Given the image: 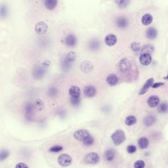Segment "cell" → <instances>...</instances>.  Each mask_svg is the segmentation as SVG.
Masks as SVG:
<instances>
[{
	"mask_svg": "<svg viewBox=\"0 0 168 168\" xmlns=\"http://www.w3.org/2000/svg\"><path fill=\"white\" fill-rule=\"evenodd\" d=\"M164 83H157L154 84H153L152 86V88H158V87L162 86L164 85Z\"/></svg>",
	"mask_w": 168,
	"mask_h": 168,
	"instance_id": "obj_41",
	"label": "cell"
},
{
	"mask_svg": "<svg viewBox=\"0 0 168 168\" xmlns=\"http://www.w3.org/2000/svg\"><path fill=\"white\" fill-rule=\"evenodd\" d=\"M139 61L142 65H149L152 61V57L150 54L147 53H142L140 56Z\"/></svg>",
	"mask_w": 168,
	"mask_h": 168,
	"instance_id": "obj_10",
	"label": "cell"
},
{
	"mask_svg": "<svg viewBox=\"0 0 168 168\" xmlns=\"http://www.w3.org/2000/svg\"><path fill=\"white\" fill-rule=\"evenodd\" d=\"M116 25L120 28H125L127 26V20L125 18H119L116 21Z\"/></svg>",
	"mask_w": 168,
	"mask_h": 168,
	"instance_id": "obj_26",
	"label": "cell"
},
{
	"mask_svg": "<svg viewBox=\"0 0 168 168\" xmlns=\"http://www.w3.org/2000/svg\"><path fill=\"white\" fill-rule=\"evenodd\" d=\"M99 156L95 152H91L88 154L84 159V162L86 164H95L99 161Z\"/></svg>",
	"mask_w": 168,
	"mask_h": 168,
	"instance_id": "obj_6",
	"label": "cell"
},
{
	"mask_svg": "<svg viewBox=\"0 0 168 168\" xmlns=\"http://www.w3.org/2000/svg\"><path fill=\"white\" fill-rule=\"evenodd\" d=\"M154 79L153 78H150L148 80H146V82L144 84L143 87L141 89V91H140V95H144L148 90H149V88L152 86L153 83Z\"/></svg>",
	"mask_w": 168,
	"mask_h": 168,
	"instance_id": "obj_15",
	"label": "cell"
},
{
	"mask_svg": "<svg viewBox=\"0 0 168 168\" xmlns=\"http://www.w3.org/2000/svg\"><path fill=\"white\" fill-rule=\"evenodd\" d=\"M145 167V162L142 160H138L134 163L135 168H143Z\"/></svg>",
	"mask_w": 168,
	"mask_h": 168,
	"instance_id": "obj_37",
	"label": "cell"
},
{
	"mask_svg": "<svg viewBox=\"0 0 168 168\" xmlns=\"http://www.w3.org/2000/svg\"><path fill=\"white\" fill-rule=\"evenodd\" d=\"M154 50V48L153 46L150 44H148L142 47L141 49V53L142 54L145 53L150 54L153 52Z\"/></svg>",
	"mask_w": 168,
	"mask_h": 168,
	"instance_id": "obj_25",
	"label": "cell"
},
{
	"mask_svg": "<svg viewBox=\"0 0 168 168\" xmlns=\"http://www.w3.org/2000/svg\"><path fill=\"white\" fill-rule=\"evenodd\" d=\"M83 92L86 97H88V98H92L95 96L96 94V89L93 86H86L84 88Z\"/></svg>",
	"mask_w": 168,
	"mask_h": 168,
	"instance_id": "obj_11",
	"label": "cell"
},
{
	"mask_svg": "<svg viewBox=\"0 0 168 168\" xmlns=\"http://www.w3.org/2000/svg\"><path fill=\"white\" fill-rule=\"evenodd\" d=\"M58 161L60 165L63 167H67L72 162V158L67 154H61L58 157Z\"/></svg>",
	"mask_w": 168,
	"mask_h": 168,
	"instance_id": "obj_3",
	"label": "cell"
},
{
	"mask_svg": "<svg viewBox=\"0 0 168 168\" xmlns=\"http://www.w3.org/2000/svg\"><path fill=\"white\" fill-rule=\"evenodd\" d=\"M137 118L134 115H130L126 118L125 120V123L128 126H132L136 123Z\"/></svg>",
	"mask_w": 168,
	"mask_h": 168,
	"instance_id": "obj_27",
	"label": "cell"
},
{
	"mask_svg": "<svg viewBox=\"0 0 168 168\" xmlns=\"http://www.w3.org/2000/svg\"><path fill=\"white\" fill-rule=\"evenodd\" d=\"M117 41L118 39L116 36L113 34H109L107 35L104 39L105 43L109 47H112L115 45L117 42Z\"/></svg>",
	"mask_w": 168,
	"mask_h": 168,
	"instance_id": "obj_13",
	"label": "cell"
},
{
	"mask_svg": "<svg viewBox=\"0 0 168 168\" xmlns=\"http://www.w3.org/2000/svg\"><path fill=\"white\" fill-rule=\"evenodd\" d=\"M69 93L71 97H80L81 94V90L77 86H73L69 89Z\"/></svg>",
	"mask_w": 168,
	"mask_h": 168,
	"instance_id": "obj_22",
	"label": "cell"
},
{
	"mask_svg": "<svg viewBox=\"0 0 168 168\" xmlns=\"http://www.w3.org/2000/svg\"><path fill=\"white\" fill-rule=\"evenodd\" d=\"M90 135L88 131L85 129H80L75 131L74 133V138L79 140L83 141L86 138Z\"/></svg>",
	"mask_w": 168,
	"mask_h": 168,
	"instance_id": "obj_8",
	"label": "cell"
},
{
	"mask_svg": "<svg viewBox=\"0 0 168 168\" xmlns=\"http://www.w3.org/2000/svg\"><path fill=\"white\" fill-rule=\"evenodd\" d=\"M77 54L73 51L69 52L66 55L62 62V67L64 71L69 70L77 58Z\"/></svg>",
	"mask_w": 168,
	"mask_h": 168,
	"instance_id": "obj_1",
	"label": "cell"
},
{
	"mask_svg": "<svg viewBox=\"0 0 168 168\" xmlns=\"http://www.w3.org/2000/svg\"><path fill=\"white\" fill-rule=\"evenodd\" d=\"M138 145L141 149H145L149 145L148 140L145 137H142L138 141Z\"/></svg>",
	"mask_w": 168,
	"mask_h": 168,
	"instance_id": "obj_23",
	"label": "cell"
},
{
	"mask_svg": "<svg viewBox=\"0 0 168 168\" xmlns=\"http://www.w3.org/2000/svg\"><path fill=\"white\" fill-rule=\"evenodd\" d=\"M131 62L128 59H123L119 61L118 65V68L121 72H126L130 70L131 67Z\"/></svg>",
	"mask_w": 168,
	"mask_h": 168,
	"instance_id": "obj_5",
	"label": "cell"
},
{
	"mask_svg": "<svg viewBox=\"0 0 168 168\" xmlns=\"http://www.w3.org/2000/svg\"><path fill=\"white\" fill-rule=\"evenodd\" d=\"M63 148L61 145H56L54 146H52L51 148H49V151L51 152H54V153H57V152H60L62 150Z\"/></svg>",
	"mask_w": 168,
	"mask_h": 168,
	"instance_id": "obj_35",
	"label": "cell"
},
{
	"mask_svg": "<svg viewBox=\"0 0 168 168\" xmlns=\"http://www.w3.org/2000/svg\"><path fill=\"white\" fill-rule=\"evenodd\" d=\"M107 82L110 85H116L118 83V79L117 76L115 74H110L107 78Z\"/></svg>",
	"mask_w": 168,
	"mask_h": 168,
	"instance_id": "obj_18",
	"label": "cell"
},
{
	"mask_svg": "<svg viewBox=\"0 0 168 168\" xmlns=\"http://www.w3.org/2000/svg\"><path fill=\"white\" fill-rule=\"evenodd\" d=\"M159 98L155 95L150 96L148 100V104L151 107H156L159 104Z\"/></svg>",
	"mask_w": 168,
	"mask_h": 168,
	"instance_id": "obj_17",
	"label": "cell"
},
{
	"mask_svg": "<svg viewBox=\"0 0 168 168\" xmlns=\"http://www.w3.org/2000/svg\"><path fill=\"white\" fill-rule=\"evenodd\" d=\"M34 108L37 110L41 111L44 108V103L42 100L41 99H38L34 102Z\"/></svg>",
	"mask_w": 168,
	"mask_h": 168,
	"instance_id": "obj_28",
	"label": "cell"
},
{
	"mask_svg": "<svg viewBox=\"0 0 168 168\" xmlns=\"http://www.w3.org/2000/svg\"><path fill=\"white\" fill-rule=\"evenodd\" d=\"M58 3L57 0H44L45 7L49 10H52L56 7Z\"/></svg>",
	"mask_w": 168,
	"mask_h": 168,
	"instance_id": "obj_16",
	"label": "cell"
},
{
	"mask_svg": "<svg viewBox=\"0 0 168 168\" xmlns=\"http://www.w3.org/2000/svg\"><path fill=\"white\" fill-rule=\"evenodd\" d=\"M164 78L165 80H168V75L166 77H164Z\"/></svg>",
	"mask_w": 168,
	"mask_h": 168,
	"instance_id": "obj_42",
	"label": "cell"
},
{
	"mask_svg": "<svg viewBox=\"0 0 168 168\" xmlns=\"http://www.w3.org/2000/svg\"><path fill=\"white\" fill-rule=\"evenodd\" d=\"M156 119L155 116L153 115H149L144 118L143 122L145 126L146 127H149L153 124L156 122Z\"/></svg>",
	"mask_w": 168,
	"mask_h": 168,
	"instance_id": "obj_19",
	"label": "cell"
},
{
	"mask_svg": "<svg viewBox=\"0 0 168 168\" xmlns=\"http://www.w3.org/2000/svg\"><path fill=\"white\" fill-rule=\"evenodd\" d=\"M112 139L113 143L115 145H120L124 142L126 139L125 135L123 131L118 130L112 135Z\"/></svg>",
	"mask_w": 168,
	"mask_h": 168,
	"instance_id": "obj_2",
	"label": "cell"
},
{
	"mask_svg": "<svg viewBox=\"0 0 168 168\" xmlns=\"http://www.w3.org/2000/svg\"><path fill=\"white\" fill-rule=\"evenodd\" d=\"M157 32L156 29L153 27H149L146 30V37L148 39H155L157 36Z\"/></svg>",
	"mask_w": 168,
	"mask_h": 168,
	"instance_id": "obj_20",
	"label": "cell"
},
{
	"mask_svg": "<svg viewBox=\"0 0 168 168\" xmlns=\"http://www.w3.org/2000/svg\"><path fill=\"white\" fill-rule=\"evenodd\" d=\"M47 30L48 25L43 21L39 22L35 25V32L39 35H44L47 33Z\"/></svg>",
	"mask_w": 168,
	"mask_h": 168,
	"instance_id": "obj_7",
	"label": "cell"
},
{
	"mask_svg": "<svg viewBox=\"0 0 168 168\" xmlns=\"http://www.w3.org/2000/svg\"><path fill=\"white\" fill-rule=\"evenodd\" d=\"M34 104L32 103H28L26 104L25 107V118L27 120H32V118H33L34 113Z\"/></svg>",
	"mask_w": 168,
	"mask_h": 168,
	"instance_id": "obj_9",
	"label": "cell"
},
{
	"mask_svg": "<svg viewBox=\"0 0 168 168\" xmlns=\"http://www.w3.org/2000/svg\"><path fill=\"white\" fill-rule=\"evenodd\" d=\"M137 150L136 146L134 145H130L127 148V151L129 153L132 154L135 153Z\"/></svg>",
	"mask_w": 168,
	"mask_h": 168,
	"instance_id": "obj_38",
	"label": "cell"
},
{
	"mask_svg": "<svg viewBox=\"0 0 168 168\" xmlns=\"http://www.w3.org/2000/svg\"><path fill=\"white\" fill-rule=\"evenodd\" d=\"M77 39L76 37L72 34H70L66 36L65 39V42L69 47H74L77 44Z\"/></svg>",
	"mask_w": 168,
	"mask_h": 168,
	"instance_id": "obj_12",
	"label": "cell"
},
{
	"mask_svg": "<svg viewBox=\"0 0 168 168\" xmlns=\"http://www.w3.org/2000/svg\"><path fill=\"white\" fill-rule=\"evenodd\" d=\"M46 72V69L43 66H37L33 69L32 75L34 77L36 80H39L44 77Z\"/></svg>",
	"mask_w": 168,
	"mask_h": 168,
	"instance_id": "obj_4",
	"label": "cell"
},
{
	"mask_svg": "<svg viewBox=\"0 0 168 168\" xmlns=\"http://www.w3.org/2000/svg\"><path fill=\"white\" fill-rule=\"evenodd\" d=\"M158 112L160 113H166L168 112V104L167 103H161L158 106Z\"/></svg>",
	"mask_w": 168,
	"mask_h": 168,
	"instance_id": "obj_29",
	"label": "cell"
},
{
	"mask_svg": "<svg viewBox=\"0 0 168 168\" xmlns=\"http://www.w3.org/2000/svg\"><path fill=\"white\" fill-rule=\"evenodd\" d=\"M94 139L93 138V137L89 135L87 138H86L83 141V142L84 145H85L86 146H91L94 143Z\"/></svg>",
	"mask_w": 168,
	"mask_h": 168,
	"instance_id": "obj_32",
	"label": "cell"
},
{
	"mask_svg": "<svg viewBox=\"0 0 168 168\" xmlns=\"http://www.w3.org/2000/svg\"><path fill=\"white\" fill-rule=\"evenodd\" d=\"M130 0H115V2L121 9L126 7L129 4Z\"/></svg>",
	"mask_w": 168,
	"mask_h": 168,
	"instance_id": "obj_30",
	"label": "cell"
},
{
	"mask_svg": "<svg viewBox=\"0 0 168 168\" xmlns=\"http://www.w3.org/2000/svg\"><path fill=\"white\" fill-rule=\"evenodd\" d=\"M93 68V65L88 61H83L80 65V69L81 71L86 73L91 71Z\"/></svg>",
	"mask_w": 168,
	"mask_h": 168,
	"instance_id": "obj_14",
	"label": "cell"
},
{
	"mask_svg": "<svg viewBox=\"0 0 168 168\" xmlns=\"http://www.w3.org/2000/svg\"><path fill=\"white\" fill-rule=\"evenodd\" d=\"M81 102L80 97H71L70 102L74 107H77L80 104Z\"/></svg>",
	"mask_w": 168,
	"mask_h": 168,
	"instance_id": "obj_31",
	"label": "cell"
},
{
	"mask_svg": "<svg viewBox=\"0 0 168 168\" xmlns=\"http://www.w3.org/2000/svg\"><path fill=\"white\" fill-rule=\"evenodd\" d=\"M15 167L18 168H28L29 167L26 164L24 163L20 162L17 164Z\"/></svg>",
	"mask_w": 168,
	"mask_h": 168,
	"instance_id": "obj_39",
	"label": "cell"
},
{
	"mask_svg": "<svg viewBox=\"0 0 168 168\" xmlns=\"http://www.w3.org/2000/svg\"><path fill=\"white\" fill-rule=\"evenodd\" d=\"M50 65V61H47V60L45 61L42 64V66L46 69L48 68Z\"/></svg>",
	"mask_w": 168,
	"mask_h": 168,
	"instance_id": "obj_40",
	"label": "cell"
},
{
	"mask_svg": "<svg viewBox=\"0 0 168 168\" xmlns=\"http://www.w3.org/2000/svg\"><path fill=\"white\" fill-rule=\"evenodd\" d=\"M131 49L132 50L134 51V52H138L141 49V47L139 43L137 42H134L131 45Z\"/></svg>",
	"mask_w": 168,
	"mask_h": 168,
	"instance_id": "obj_36",
	"label": "cell"
},
{
	"mask_svg": "<svg viewBox=\"0 0 168 168\" xmlns=\"http://www.w3.org/2000/svg\"><path fill=\"white\" fill-rule=\"evenodd\" d=\"M142 24L145 26L150 24L153 21V17L150 14H145L142 16V19H141Z\"/></svg>",
	"mask_w": 168,
	"mask_h": 168,
	"instance_id": "obj_24",
	"label": "cell"
},
{
	"mask_svg": "<svg viewBox=\"0 0 168 168\" xmlns=\"http://www.w3.org/2000/svg\"><path fill=\"white\" fill-rule=\"evenodd\" d=\"M9 152L6 149H3L1 151L0 153V160L3 161V160L7 159L9 155Z\"/></svg>",
	"mask_w": 168,
	"mask_h": 168,
	"instance_id": "obj_34",
	"label": "cell"
},
{
	"mask_svg": "<svg viewBox=\"0 0 168 168\" xmlns=\"http://www.w3.org/2000/svg\"><path fill=\"white\" fill-rule=\"evenodd\" d=\"M115 151L113 149H108L104 152V157L106 161L110 162L114 159L115 157Z\"/></svg>",
	"mask_w": 168,
	"mask_h": 168,
	"instance_id": "obj_21",
	"label": "cell"
},
{
	"mask_svg": "<svg viewBox=\"0 0 168 168\" xmlns=\"http://www.w3.org/2000/svg\"><path fill=\"white\" fill-rule=\"evenodd\" d=\"M57 93H58V91L56 87L51 86L48 88L47 94L49 97H52V98L56 97Z\"/></svg>",
	"mask_w": 168,
	"mask_h": 168,
	"instance_id": "obj_33",
	"label": "cell"
}]
</instances>
